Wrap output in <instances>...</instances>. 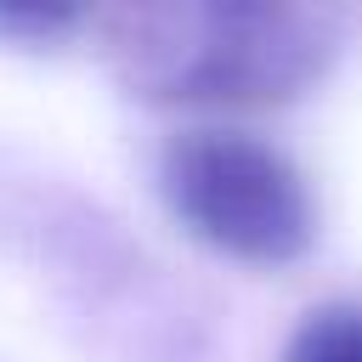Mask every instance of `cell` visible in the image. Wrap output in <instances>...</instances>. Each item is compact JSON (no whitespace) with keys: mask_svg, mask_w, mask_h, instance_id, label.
Segmentation results:
<instances>
[{"mask_svg":"<svg viewBox=\"0 0 362 362\" xmlns=\"http://www.w3.org/2000/svg\"><path fill=\"white\" fill-rule=\"evenodd\" d=\"M102 62L153 107H283L305 96L345 45L328 6L164 0L90 11Z\"/></svg>","mask_w":362,"mask_h":362,"instance_id":"obj_1","label":"cell"},{"mask_svg":"<svg viewBox=\"0 0 362 362\" xmlns=\"http://www.w3.org/2000/svg\"><path fill=\"white\" fill-rule=\"evenodd\" d=\"M158 192L170 215L209 249L249 266H288L317 243V192L288 147L187 124L158 147Z\"/></svg>","mask_w":362,"mask_h":362,"instance_id":"obj_2","label":"cell"},{"mask_svg":"<svg viewBox=\"0 0 362 362\" xmlns=\"http://www.w3.org/2000/svg\"><path fill=\"white\" fill-rule=\"evenodd\" d=\"M283 362H362V300H328L300 317Z\"/></svg>","mask_w":362,"mask_h":362,"instance_id":"obj_3","label":"cell"},{"mask_svg":"<svg viewBox=\"0 0 362 362\" xmlns=\"http://www.w3.org/2000/svg\"><path fill=\"white\" fill-rule=\"evenodd\" d=\"M85 23H90V11H57V6H6L0 11V34H28V40H62Z\"/></svg>","mask_w":362,"mask_h":362,"instance_id":"obj_4","label":"cell"}]
</instances>
